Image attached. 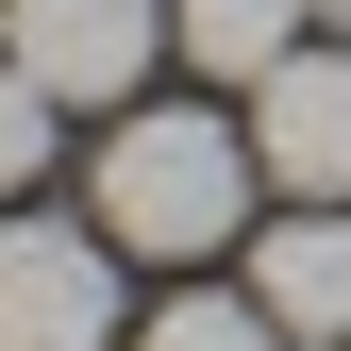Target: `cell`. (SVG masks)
<instances>
[{"label": "cell", "instance_id": "cell-4", "mask_svg": "<svg viewBox=\"0 0 351 351\" xmlns=\"http://www.w3.org/2000/svg\"><path fill=\"white\" fill-rule=\"evenodd\" d=\"M251 151H268V201H351V34H301L251 84Z\"/></svg>", "mask_w": 351, "mask_h": 351}, {"label": "cell", "instance_id": "cell-3", "mask_svg": "<svg viewBox=\"0 0 351 351\" xmlns=\"http://www.w3.org/2000/svg\"><path fill=\"white\" fill-rule=\"evenodd\" d=\"M0 51L51 84L67 117H117L167 67V0H0Z\"/></svg>", "mask_w": 351, "mask_h": 351}, {"label": "cell", "instance_id": "cell-9", "mask_svg": "<svg viewBox=\"0 0 351 351\" xmlns=\"http://www.w3.org/2000/svg\"><path fill=\"white\" fill-rule=\"evenodd\" d=\"M318 34H351V0H318Z\"/></svg>", "mask_w": 351, "mask_h": 351}, {"label": "cell", "instance_id": "cell-1", "mask_svg": "<svg viewBox=\"0 0 351 351\" xmlns=\"http://www.w3.org/2000/svg\"><path fill=\"white\" fill-rule=\"evenodd\" d=\"M251 201H268V151L217 101H117V134L84 151V217H101L134 268H201V251H251Z\"/></svg>", "mask_w": 351, "mask_h": 351}, {"label": "cell", "instance_id": "cell-8", "mask_svg": "<svg viewBox=\"0 0 351 351\" xmlns=\"http://www.w3.org/2000/svg\"><path fill=\"white\" fill-rule=\"evenodd\" d=\"M51 151H67V101H51V84H34L17 51H0V217L51 184Z\"/></svg>", "mask_w": 351, "mask_h": 351}, {"label": "cell", "instance_id": "cell-2", "mask_svg": "<svg viewBox=\"0 0 351 351\" xmlns=\"http://www.w3.org/2000/svg\"><path fill=\"white\" fill-rule=\"evenodd\" d=\"M134 251L101 234V217H51L17 201L0 217V351H134Z\"/></svg>", "mask_w": 351, "mask_h": 351}, {"label": "cell", "instance_id": "cell-6", "mask_svg": "<svg viewBox=\"0 0 351 351\" xmlns=\"http://www.w3.org/2000/svg\"><path fill=\"white\" fill-rule=\"evenodd\" d=\"M301 34H318V0H167V51H184L201 84H234V101L301 51Z\"/></svg>", "mask_w": 351, "mask_h": 351}, {"label": "cell", "instance_id": "cell-7", "mask_svg": "<svg viewBox=\"0 0 351 351\" xmlns=\"http://www.w3.org/2000/svg\"><path fill=\"white\" fill-rule=\"evenodd\" d=\"M134 351H301V335H285L251 285H167L151 318H134Z\"/></svg>", "mask_w": 351, "mask_h": 351}, {"label": "cell", "instance_id": "cell-5", "mask_svg": "<svg viewBox=\"0 0 351 351\" xmlns=\"http://www.w3.org/2000/svg\"><path fill=\"white\" fill-rule=\"evenodd\" d=\"M301 351H351V201H285V217H251V268H234Z\"/></svg>", "mask_w": 351, "mask_h": 351}]
</instances>
